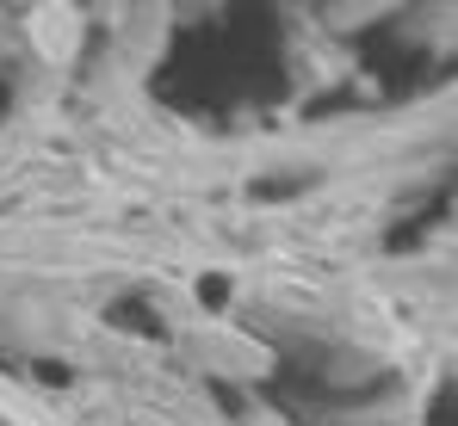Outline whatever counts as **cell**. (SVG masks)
Returning a JSON list of instances; mask_svg holds the SVG:
<instances>
[{"label":"cell","instance_id":"6da1fadb","mask_svg":"<svg viewBox=\"0 0 458 426\" xmlns=\"http://www.w3.org/2000/svg\"><path fill=\"white\" fill-rule=\"evenodd\" d=\"M38 44L63 56V50L75 44V13H69V6H56V13H38Z\"/></svg>","mask_w":458,"mask_h":426}]
</instances>
